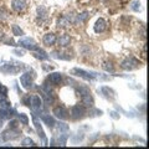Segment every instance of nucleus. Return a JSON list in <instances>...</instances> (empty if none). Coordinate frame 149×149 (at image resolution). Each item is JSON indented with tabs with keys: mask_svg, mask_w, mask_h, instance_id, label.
Returning a JSON list of instances; mask_svg holds the SVG:
<instances>
[{
	"mask_svg": "<svg viewBox=\"0 0 149 149\" xmlns=\"http://www.w3.org/2000/svg\"><path fill=\"white\" fill-rule=\"evenodd\" d=\"M24 68V63L17 61H9L0 66V71L5 74H16Z\"/></svg>",
	"mask_w": 149,
	"mask_h": 149,
	"instance_id": "f257e3e1",
	"label": "nucleus"
},
{
	"mask_svg": "<svg viewBox=\"0 0 149 149\" xmlns=\"http://www.w3.org/2000/svg\"><path fill=\"white\" fill-rule=\"evenodd\" d=\"M72 74H74V76H78L83 78V80L86 81H93V80H97V78L100 77L98 73L96 72H88V71H85V70H81V68H73L71 71Z\"/></svg>",
	"mask_w": 149,
	"mask_h": 149,
	"instance_id": "f03ea898",
	"label": "nucleus"
},
{
	"mask_svg": "<svg viewBox=\"0 0 149 149\" xmlns=\"http://www.w3.org/2000/svg\"><path fill=\"white\" fill-rule=\"evenodd\" d=\"M21 134V132L17 128H9L6 130H4L1 133V139L4 142H9V141H14V139L19 138V136Z\"/></svg>",
	"mask_w": 149,
	"mask_h": 149,
	"instance_id": "7ed1b4c3",
	"label": "nucleus"
},
{
	"mask_svg": "<svg viewBox=\"0 0 149 149\" xmlns=\"http://www.w3.org/2000/svg\"><path fill=\"white\" fill-rule=\"evenodd\" d=\"M30 108L34 112V114H37L41 112V108H42V98L40 96H31L30 97Z\"/></svg>",
	"mask_w": 149,
	"mask_h": 149,
	"instance_id": "20e7f679",
	"label": "nucleus"
},
{
	"mask_svg": "<svg viewBox=\"0 0 149 149\" xmlns=\"http://www.w3.org/2000/svg\"><path fill=\"white\" fill-rule=\"evenodd\" d=\"M34 77H35V74L32 72H25L24 74H21V77H20L21 86L24 87L25 90H30L32 85H34Z\"/></svg>",
	"mask_w": 149,
	"mask_h": 149,
	"instance_id": "39448f33",
	"label": "nucleus"
},
{
	"mask_svg": "<svg viewBox=\"0 0 149 149\" xmlns=\"http://www.w3.org/2000/svg\"><path fill=\"white\" fill-rule=\"evenodd\" d=\"M86 114V106L85 104H74L71 108V117L73 119H81Z\"/></svg>",
	"mask_w": 149,
	"mask_h": 149,
	"instance_id": "423d86ee",
	"label": "nucleus"
},
{
	"mask_svg": "<svg viewBox=\"0 0 149 149\" xmlns=\"http://www.w3.org/2000/svg\"><path fill=\"white\" fill-rule=\"evenodd\" d=\"M19 46H21V47H24L26 50H30V51H36L39 49V46L36 45V42L30 37H22V39L19 40Z\"/></svg>",
	"mask_w": 149,
	"mask_h": 149,
	"instance_id": "0eeeda50",
	"label": "nucleus"
},
{
	"mask_svg": "<svg viewBox=\"0 0 149 149\" xmlns=\"http://www.w3.org/2000/svg\"><path fill=\"white\" fill-rule=\"evenodd\" d=\"M120 66H122L123 70H127V71H132V70L138 68L139 66H141V62H139L136 57H128V58H125L124 61L122 62V65H120Z\"/></svg>",
	"mask_w": 149,
	"mask_h": 149,
	"instance_id": "6e6552de",
	"label": "nucleus"
},
{
	"mask_svg": "<svg viewBox=\"0 0 149 149\" xmlns=\"http://www.w3.org/2000/svg\"><path fill=\"white\" fill-rule=\"evenodd\" d=\"M52 113L55 114V117L58 118L60 120H66V119L68 118V112H67V109L65 108V107H62V106L55 107L54 111H52Z\"/></svg>",
	"mask_w": 149,
	"mask_h": 149,
	"instance_id": "1a4fd4ad",
	"label": "nucleus"
},
{
	"mask_svg": "<svg viewBox=\"0 0 149 149\" xmlns=\"http://www.w3.org/2000/svg\"><path fill=\"white\" fill-rule=\"evenodd\" d=\"M26 6H27L26 0H13L11 1V8L14 11H17V13L24 11Z\"/></svg>",
	"mask_w": 149,
	"mask_h": 149,
	"instance_id": "9d476101",
	"label": "nucleus"
},
{
	"mask_svg": "<svg viewBox=\"0 0 149 149\" xmlns=\"http://www.w3.org/2000/svg\"><path fill=\"white\" fill-rule=\"evenodd\" d=\"M106 29H107V22H106V20H104V19H102V17H100L98 20L96 21L95 26H93V30H95L96 34H102V32H103Z\"/></svg>",
	"mask_w": 149,
	"mask_h": 149,
	"instance_id": "9b49d317",
	"label": "nucleus"
},
{
	"mask_svg": "<svg viewBox=\"0 0 149 149\" xmlns=\"http://www.w3.org/2000/svg\"><path fill=\"white\" fill-rule=\"evenodd\" d=\"M101 92L108 101H114L116 100V92L112 90V88H109L108 86H102L101 87Z\"/></svg>",
	"mask_w": 149,
	"mask_h": 149,
	"instance_id": "f8f14e48",
	"label": "nucleus"
},
{
	"mask_svg": "<svg viewBox=\"0 0 149 149\" xmlns=\"http://www.w3.org/2000/svg\"><path fill=\"white\" fill-rule=\"evenodd\" d=\"M49 81H50V83H52L54 86L60 85L61 81H62L61 73H60V72H52V73H50L49 74Z\"/></svg>",
	"mask_w": 149,
	"mask_h": 149,
	"instance_id": "ddd939ff",
	"label": "nucleus"
},
{
	"mask_svg": "<svg viewBox=\"0 0 149 149\" xmlns=\"http://www.w3.org/2000/svg\"><path fill=\"white\" fill-rule=\"evenodd\" d=\"M56 40H57L56 35H54V34H51V32H49V34L44 35L42 42H44V45H46V46H54V45L56 44Z\"/></svg>",
	"mask_w": 149,
	"mask_h": 149,
	"instance_id": "4468645a",
	"label": "nucleus"
},
{
	"mask_svg": "<svg viewBox=\"0 0 149 149\" xmlns=\"http://www.w3.org/2000/svg\"><path fill=\"white\" fill-rule=\"evenodd\" d=\"M32 118H34V124H35V128H36V130H37V134H39V137H40L41 139H42V141H45V142H46V137H45L44 129H42V127H41L40 122L37 120L36 114H32Z\"/></svg>",
	"mask_w": 149,
	"mask_h": 149,
	"instance_id": "2eb2a0df",
	"label": "nucleus"
},
{
	"mask_svg": "<svg viewBox=\"0 0 149 149\" xmlns=\"http://www.w3.org/2000/svg\"><path fill=\"white\" fill-rule=\"evenodd\" d=\"M13 113H15V111L11 109L10 107L9 108H4V107H0V119H8L10 118L11 116H14Z\"/></svg>",
	"mask_w": 149,
	"mask_h": 149,
	"instance_id": "dca6fc26",
	"label": "nucleus"
},
{
	"mask_svg": "<svg viewBox=\"0 0 149 149\" xmlns=\"http://www.w3.org/2000/svg\"><path fill=\"white\" fill-rule=\"evenodd\" d=\"M41 120L47 125L49 128H54L55 127V124H56V122H55V118L54 117H51L50 114H41Z\"/></svg>",
	"mask_w": 149,
	"mask_h": 149,
	"instance_id": "f3484780",
	"label": "nucleus"
},
{
	"mask_svg": "<svg viewBox=\"0 0 149 149\" xmlns=\"http://www.w3.org/2000/svg\"><path fill=\"white\" fill-rule=\"evenodd\" d=\"M56 41H57L61 47H66V46H68L70 42H71V37H70V35H62V36H60L58 40H56Z\"/></svg>",
	"mask_w": 149,
	"mask_h": 149,
	"instance_id": "a211bd4d",
	"label": "nucleus"
},
{
	"mask_svg": "<svg viewBox=\"0 0 149 149\" xmlns=\"http://www.w3.org/2000/svg\"><path fill=\"white\" fill-rule=\"evenodd\" d=\"M34 56H35L36 58H39V60H49V55L46 54L44 50H41V49H37L35 51Z\"/></svg>",
	"mask_w": 149,
	"mask_h": 149,
	"instance_id": "6ab92c4d",
	"label": "nucleus"
},
{
	"mask_svg": "<svg viewBox=\"0 0 149 149\" xmlns=\"http://www.w3.org/2000/svg\"><path fill=\"white\" fill-rule=\"evenodd\" d=\"M11 29H13V35H15V36H22L24 35V31H22V29L19 25H13Z\"/></svg>",
	"mask_w": 149,
	"mask_h": 149,
	"instance_id": "aec40b11",
	"label": "nucleus"
},
{
	"mask_svg": "<svg viewBox=\"0 0 149 149\" xmlns=\"http://www.w3.org/2000/svg\"><path fill=\"white\" fill-rule=\"evenodd\" d=\"M21 146L22 147H34L35 146V142L32 141L31 138H24L21 142Z\"/></svg>",
	"mask_w": 149,
	"mask_h": 149,
	"instance_id": "412c9836",
	"label": "nucleus"
},
{
	"mask_svg": "<svg viewBox=\"0 0 149 149\" xmlns=\"http://www.w3.org/2000/svg\"><path fill=\"white\" fill-rule=\"evenodd\" d=\"M57 129H58V132H60V133H67L68 130H70V127H68L66 123H58Z\"/></svg>",
	"mask_w": 149,
	"mask_h": 149,
	"instance_id": "4be33fe9",
	"label": "nucleus"
},
{
	"mask_svg": "<svg viewBox=\"0 0 149 149\" xmlns=\"http://www.w3.org/2000/svg\"><path fill=\"white\" fill-rule=\"evenodd\" d=\"M141 1L139 0H136V1H133V3H130V9H132L133 11H139L141 10Z\"/></svg>",
	"mask_w": 149,
	"mask_h": 149,
	"instance_id": "5701e85b",
	"label": "nucleus"
},
{
	"mask_svg": "<svg viewBox=\"0 0 149 149\" xmlns=\"http://www.w3.org/2000/svg\"><path fill=\"white\" fill-rule=\"evenodd\" d=\"M17 117H19V122H20V123H22V124H27V123H29V117H27L26 114L20 113Z\"/></svg>",
	"mask_w": 149,
	"mask_h": 149,
	"instance_id": "b1692460",
	"label": "nucleus"
},
{
	"mask_svg": "<svg viewBox=\"0 0 149 149\" xmlns=\"http://www.w3.org/2000/svg\"><path fill=\"white\" fill-rule=\"evenodd\" d=\"M66 54H60V52H54L52 54V56L55 58H60V60H70L71 57L70 56H65Z\"/></svg>",
	"mask_w": 149,
	"mask_h": 149,
	"instance_id": "393cba45",
	"label": "nucleus"
},
{
	"mask_svg": "<svg viewBox=\"0 0 149 149\" xmlns=\"http://www.w3.org/2000/svg\"><path fill=\"white\" fill-rule=\"evenodd\" d=\"M102 67H103V70H106V71H108V72H113L114 71V67H113V65H112L111 62H104L103 65H102Z\"/></svg>",
	"mask_w": 149,
	"mask_h": 149,
	"instance_id": "a878e982",
	"label": "nucleus"
},
{
	"mask_svg": "<svg viewBox=\"0 0 149 149\" xmlns=\"http://www.w3.org/2000/svg\"><path fill=\"white\" fill-rule=\"evenodd\" d=\"M8 17V11L4 8H0V20H5Z\"/></svg>",
	"mask_w": 149,
	"mask_h": 149,
	"instance_id": "bb28decb",
	"label": "nucleus"
},
{
	"mask_svg": "<svg viewBox=\"0 0 149 149\" xmlns=\"http://www.w3.org/2000/svg\"><path fill=\"white\" fill-rule=\"evenodd\" d=\"M87 17H88V13L85 11V13H82V14H80V15L77 16V20H78V21H85Z\"/></svg>",
	"mask_w": 149,
	"mask_h": 149,
	"instance_id": "cd10ccee",
	"label": "nucleus"
},
{
	"mask_svg": "<svg viewBox=\"0 0 149 149\" xmlns=\"http://www.w3.org/2000/svg\"><path fill=\"white\" fill-rule=\"evenodd\" d=\"M30 95H27V96H25L24 98H22V102H24V104L25 106H30Z\"/></svg>",
	"mask_w": 149,
	"mask_h": 149,
	"instance_id": "c85d7f7f",
	"label": "nucleus"
},
{
	"mask_svg": "<svg viewBox=\"0 0 149 149\" xmlns=\"http://www.w3.org/2000/svg\"><path fill=\"white\" fill-rule=\"evenodd\" d=\"M90 114H91V117H93V116H101L102 114V111H100V109H95L93 112L91 111Z\"/></svg>",
	"mask_w": 149,
	"mask_h": 149,
	"instance_id": "c756f323",
	"label": "nucleus"
},
{
	"mask_svg": "<svg viewBox=\"0 0 149 149\" xmlns=\"http://www.w3.org/2000/svg\"><path fill=\"white\" fill-rule=\"evenodd\" d=\"M19 120H11L10 124H9V128H17Z\"/></svg>",
	"mask_w": 149,
	"mask_h": 149,
	"instance_id": "7c9ffc66",
	"label": "nucleus"
},
{
	"mask_svg": "<svg viewBox=\"0 0 149 149\" xmlns=\"http://www.w3.org/2000/svg\"><path fill=\"white\" fill-rule=\"evenodd\" d=\"M14 54H16L17 56H24V51H21V50H14Z\"/></svg>",
	"mask_w": 149,
	"mask_h": 149,
	"instance_id": "2f4dec72",
	"label": "nucleus"
},
{
	"mask_svg": "<svg viewBox=\"0 0 149 149\" xmlns=\"http://www.w3.org/2000/svg\"><path fill=\"white\" fill-rule=\"evenodd\" d=\"M111 116H112V117H113V118H116V119H117V118L119 117V116H117V113H116V112H112Z\"/></svg>",
	"mask_w": 149,
	"mask_h": 149,
	"instance_id": "473e14b6",
	"label": "nucleus"
},
{
	"mask_svg": "<svg viewBox=\"0 0 149 149\" xmlns=\"http://www.w3.org/2000/svg\"><path fill=\"white\" fill-rule=\"evenodd\" d=\"M3 37H4V34H3V31H0V40H1Z\"/></svg>",
	"mask_w": 149,
	"mask_h": 149,
	"instance_id": "72a5a7b5",
	"label": "nucleus"
},
{
	"mask_svg": "<svg viewBox=\"0 0 149 149\" xmlns=\"http://www.w3.org/2000/svg\"><path fill=\"white\" fill-rule=\"evenodd\" d=\"M3 127V122H1V119H0V128Z\"/></svg>",
	"mask_w": 149,
	"mask_h": 149,
	"instance_id": "f704fd0d",
	"label": "nucleus"
},
{
	"mask_svg": "<svg viewBox=\"0 0 149 149\" xmlns=\"http://www.w3.org/2000/svg\"><path fill=\"white\" fill-rule=\"evenodd\" d=\"M0 87H1V83H0Z\"/></svg>",
	"mask_w": 149,
	"mask_h": 149,
	"instance_id": "c9c22d12",
	"label": "nucleus"
}]
</instances>
